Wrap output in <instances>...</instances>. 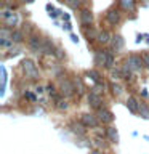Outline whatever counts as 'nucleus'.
I'll use <instances>...</instances> for the list:
<instances>
[{"label": "nucleus", "mask_w": 149, "mask_h": 154, "mask_svg": "<svg viewBox=\"0 0 149 154\" xmlns=\"http://www.w3.org/2000/svg\"><path fill=\"white\" fill-rule=\"evenodd\" d=\"M127 64H128V67H130L133 72L141 71L143 67H144L143 56H139V55H130V56L127 58Z\"/></svg>", "instance_id": "obj_1"}, {"label": "nucleus", "mask_w": 149, "mask_h": 154, "mask_svg": "<svg viewBox=\"0 0 149 154\" xmlns=\"http://www.w3.org/2000/svg\"><path fill=\"white\" fill-rule=\"evenodd\" d=\"M13 40H11V38H0V47H2V48H8V47H11L13 45Z\"/></svg>", "instance_id": "obj_25"}, {"label": "nucleus", "mask_w": 149, "mask_h": 154, "mask_svg": "<svg viewBox=\"0 0 149 154\" xmlns=\"http://www.w3.org/2000/svg\"><path fill=\"white\" fill-rule=\"evenodd\" d=\"M96 117L99 119L101 124H111V122L114 120L112 112H111V111H108V109H104V108H99V109H98V112H96Z\"/></svg>", "instance_id": "obj_5"}, {"label": "nucleus", "mask_w": 149, "mask_h": 154, "mask_svg": "<svg viewBox=\"0 0 149 154\" xmlns=\"http://www.w3.org/2000/svg\"><path fill=\"white\" fill-rule=\"evenodd\" d=\"M127 108L132 111V112H138L139 103L136 101V98H133V96H128V98H127Z\"/></svg>", "instance_id": "obj_13"}, {"label": "nucleus", "mask_w": 149, "mask_h": 154, "mask_svg": "<svg viewBox=\"0 0 149 154\" xmlns=\"http://www.w3.org/2000/svg\"><path fill=\"white\" fill-rule=\"evenodd\" d=\"M11 14H13V10H2V14H0V16H2L3 21H7Z\"/></svg>", "instance_id": "obj_28"}, {"label": "nucleus", "mask_w": 149, "mask_h": 154, "mask_svg": "<svg viewBox=\"0 0 149 154\" xmlns=\"http://www.w3.org/2000/svg\"><path fill=\"white\" fill-rule=\"evenodd\" d=\"M98 34H99V32H96L95 29H91V27H90V29H88V27H85V35L88 37V42H90V40H93V38H98Z\"/></svg>", "instance_id": "obj_20"}, {"label": "nucleus", "mask_w": 149, "mask_h": 154, "mask_svg": "<svg viewBox=\"0 0 149 154\" xmlns=\"http://www.w3.org/2000/svg\"><path fill=\"white\" fill-rule=\"evenodd\" d=\"M61 2H66V0H61Z\"/></svg>", "instance_id": "obj_37"}, {"label": "nucleus", "mask_w": 149, "mask_h": 154, "mask_svg": "<svg viewBox=\"0 0 149 154\" xmlns=\"http://www.w3.org/2000/svg\"><path fill=\"white\" fill-rule=\"evenodd\" d=\"M66 3H67V7H71L72 10L80 8V0H66Z\"/></svg>", "instance_id": "obj_24"}, {"label": "nucleus", "mask_w": 149, "mask_h": 154, "mask_svg": "<svg viewBox=\"0 0 149 154\" xmlns=\"http://www.w3.org/2000/svg\"><path fill=\"white\" fill-rule=\"evenodd\" d=\"M59 91L62 96H72L74 95V85L69 79H61L59 82Z\"/></svg>", "instance_id": "obj_3"}, {"label": "nucleus", "mask_w": 149, "mask_h": 154, "mask_svg": "<svg viewBox=\"0 0 149 154\" xmlns=\"http://www.w3.org/2000/svg\"><path fill=\"white\" fill-rule=\"evenodd\" d=\"M67 106H69V104H67L64 100H56V108L59 109V111H64V109H67Z\"/></svg>", "instance_id": "obj_26"}, {"label": "nucleus", "mask_w": 149, "mask_h": 154, "mask_svg": "<svg viewBox=\"0 0 149 154\" xmlns=\"http://www.w3.org/2000/svg\"><path fill=\"white\" fill-rule=\"evenodd\" d=\"M13 31H10V27H2L0 29V38H11Z\"/></svg>", "instance_id": "obj_23"}, {"label": "nucleus", "mask_w": 149, "mask_h": 154, "mask_svg": "<svg viewBox=\"0 0 149 154\" xmlns=\"http://www.w3.org/2000/svg\"><path fill=\"white\" fill-rule=\"evenodd\" d=\"M112 66H114V55H112V51L109 53V58H108V64H106V67L108 69H112Z\"/></svg>", "instance_id": "obj_31"}, {"label": "nucleus", "mask_w": 149, "mask_h": 154, "mask_svg": "<svg viewBox=\"0 0 149 154\" xmlns=\"http://www.w3.org/2000/svg\"><path fill=\"white\" fill-rule=\"evenodd\" d=\"M143 61H144V66L149 69V53H144L143 55Z\"/></svg>", "instance_id": "obj_33"}, {"label": "nucleus", "mask_w": 149, "mask_h": 154, "mask_svg": "<svg viewBox=\"0 0 149 154\" xmlns=\"http://www.w3.org/2000/svg\"><path fill=\"white\" fill-rule=\"evenodd\" d=\"M80 122L85 125V127H91V128H96L99 125V119L93 114H82L80 117Z\"/></svg>", "instance_id": "obj_4"}, {"label": "nucleus", "mask_w": 149, "mask_h": 154, "mask_svg": "<svg viewBox=\"0 0 149 154\" xmlns=\"http://www.w3.org/2000/svg\"><path fill=\"white\" fill-rule=\"evenodd\" d=\"M56 56H58V58H62V56H64V55H62V50H56Z\"/></svg>", "instance_id": "obj_34"}, {"label": "nucleus", "mask_w": 149, "mask_h": 154, "mask_svg": "<svg viewBox=\"0 0 149 154\" xmlns=\"http://www.w3.org/2000/svg\"><path fill=\"white\" fill-rule=\"evenodd\" d=\"M109 50H101V51H96V56H95V64L98 66H104L108 64V58H109Z\"/></svg>", "instance_id": "obj_6"}, {"label": "nucleus", "mask_w": 149, "mask_h": 154, "mask_svg": "<svg viewBox=\"0 0 149 154\" xmlns=\"http://www.w3.org/2000/svg\"><path fill=\"white\" fill-rule=\"evenodd\" d=\"M23 38H24V35H23L21 31H13V34H11V40H13L14 43H21Z\"/></svg>", "instance_id": "obj_19"}, {"label": "nucleus", "mask_w": 149, "mask_h": 154, "mask_svg": "<svg viewBox=\"0 0 149 154\" xmlns=\"http://www.w3.org/2000/svg\"><path fill=\"white\" fill-rule=\"evenodd\" d=\"M23 2H26V3H32L34 0H23Z\"/></svg>", "instance_id": "obj_35"}, {"label": "nucleus", "mask_w": 149, "mask_h": 154, "mask_svg": "<svg viewBox=\"0 0 149 154\" xmlns=\"http://www.w3.org/2000/svg\"><path fill=\"white\" fill-rule=\"evenodd\" d=\"M5 24H7V26L8 27H14V26H16V24H18V16H16V13H13L11 14V16H10L8 19H7V21H5Z\"/></svg>", "instance_id": "obj_21"}, {"label": "nucleus", "mask_w": 149, "mask_h": 154, "mask_svg": "<svg viewBox=\"0 0 149 154\" xmlns=\"http://www.w3.org/2000/svg\"><path fill=\"white\" fill-rule=\"evenodd\" d=\"M111 47H112V51L122 50V47H123V38L120 37V35H114L112 38H111Z\"/></svg>", "instance_id": "obj_11"}, {"label": "nucleus", "mask_w": 149, "mask_h": 154, "mask_svg": "<svg viewBox=\"0 0 149 154\" xmlns=\"http://www.w3.org/2000/svg\"><path fill=\"white\" fill-rule=\"evenodd\" d=\"M21 64H23V71L26 72V75H27V77H31V79H35V77L38 75L37 67H35V64H34L31 60H24Z\"/></svg>", "instance_id": "obj_2"}, {"label": "nucleus", "mask_w": 149, "mask_h": 154, "mask_svg": "<svg viewBox=\"0 0 149 154\" xmlns=\"http://www.w3.org/2000/svg\"><path fill=\"white\" fill-rule=\"evenodd\" d=\"M106 137H108L109 141H112V143H117L119 141V133H117V128L115 127H108L106 128Z\"/></svg>", "instance_id": "obj_10"}, {"label": "nucleus", "mask_w": 149, "mask_h": 154, "mask_svg": "<svg viewBox=\"0 0 149 154\" xmlns=\"http://www.w3.org/2000/svg\"><path fill=\"white\" fill-rule=\"evenodd\" d=\"M120 5L125 11H133L135 10V0H120Z\"/></svg>", "instance_id": "obj_15"}, {"label": "nucleus", "mask_w": 149, "mask_h": 154, "mask_svg": "<svg viewBox=\"0 0 149 154\" xmlns=\"http://www.w3.org/2000/svg\"><path fill=\"white\" fill-rule=\"evenodd\" d=\"M91 154H103V152H99V151H93Z\"/></svg>", "instance_id": "obj_36"}, {"label": "nucleus", "mask_w": 149, "mask_h": 154, "mask_svg": "<svg viewBox=\"0 0 149 154\" xmlns=\"http://www.w3.org/2000/svg\"><path fill=\"white\" fill-rule=\"evenodd\" d=\"M85 125L84 124H79V122H72V125H71V128H72V132L74 133H77V135H84L85 133Z\"/></svg>", "instance_id": "obj_16"}, {"label": "nucleus", "mask_w": 149, "mask_h": 154, "mask_svg": "<svg viewBox=\"0 0 149 154\" xmlns=\"http://www.w3.org/2000/svg\"><path fill=\"white\" fill-rule=\"evenodd\" d=\"M120 71H122V77H123V79H127V80H130V79H132V74H133V71L128 67V64H123V66H122V69H120Z\"/></svg>", "instance_id": "obj_18"}, {"label": "nucleus", "mask_w": 149, "mask_h": 154, "mask_svg": "<svg viewBox=\"0 0 149 154\" xmlns=\"http://www.w3.org/2000/svg\"><path fill=\"white\" fill-rule=\"evenodd\" d=\"M88 75H91V79H93V80H96V82L99 80V74H98L96 71H90V72H88Z\"/></svg>", "instance_id": "obj_32"}, {"label": "nucleus", "mask_w": 149, "mask_h": 154, "mask_svg": "<svg viewBox=\"0 0 149 154\" xmlns=\"http://www.w3.org/2000/svg\"><path fill=\"white\" fill-rule=\"evenodd\" d=\"M91 21H93V14L90 13V10H82L80 11V23L82 24H91Z\"/></svg>", "instance_id": "obj_12"}, {"label": "nucleus", "mask_w": 149, "mask_h": 154, "mask_svg": "<svg viewBox=\"0 0 149 154\" xmlns=\"http://www.w3.org/2000/svg\"><path fill=\"white\" fill-rule=\"evenodd\" d=\"M122 91H123V88H122V87H120L119 84H112V93L114 95H122Z\"/></svg>", "instance_id": "obj_27"}, {"label": "nucleus", "mask_w": 149, "mask_h": 154, "mask_svg": "<svg viewBox=\"0 0 149 154\" xmlns=\"http://www.w3.org/2000/svg\"><path fill=\"white\" fill-rule=\"evenodd\" d=\"M42 53H55L53 51V43L50 40H47V38H43V43H42Z\"/></svg>", "instance_id": "obj_17"}, {"label": "nucleus", "mask_w": 149, "mask_h": 154, "mask_svg": "<svg viewBox=\"0 0 149 154\" xmlns=\"http://www.w3.org/2000/svg\"><path fill=\"white\" fill-rule=\"evenodd\" d=\"M106 19H108L111 24H117L120 21V11H119V10H115V8L109 10V11L106 13Z\"/></svg>", "instance_id": "obj_9"}, {"label": "nucleus", "mask_w": 149, "mask_h": 154, "mask_svg": "<svg viewBox=\"0 0 149 154\" xmlns=\"http://www.w3.org/2000/svg\"><path fill=\"white\" fill-rule=\"evenodd\" d=\"M111 77H112L114 80H119L120 77H122V71H119V69L114 71V69H112V71H111Z\"/></svg>", "instance_id": "obj_30"}, {"label": "nucleus", "mask_w": 149, "mask_h": 154, "mask_svg": "<svg viewBox=\"0 0 149 154\" xmlns=\"http://www.w3.org/2000/svg\"><path fill=\"white\" fill-rule=\"evenodd\" d=\"M138 112L143 116L144 119H149V108L146 104H143V103H139V108H138Z\"/></svg>", "instance_id": "obj_22"}, {"label": "nucleus", "mask_w": 149, "mask_h": 154, "mask_svg": "<svg viewBox=\"0 0 149 154\" xmlns=\"http://www.w3.org/2000/svg\"><path fill=\"white\" fill-rule=\"evenodd\" d=\"M47 91H48V93H50L51 96H53V98H55V100H58V96H56V88H55V85H48L47 87Z\"/></svg>", "instance_id": "obj_29"}, {"label": "nucleus", "mask_w": 149, "mask_h": 154, "mask_svg": "<svg viewBox=\"0 0 149 154\" xmlns=\"http://www.w3.org/2000/svg\"><path fill=\"white\" fill-rule=\"evenodd\" d=\"M88 104L91 106V108H95V109H99V108H103V98L96 93V91H91V93L88 95Z\"/></svg>", "instance_id": "obj_7"}, {"label": "nucleus", "mask_w": 149, "mask_h": 154, "mask_svg": "<svg viewBox=\"0 0 149 154\" xmlns=\"http://www.w3.org/2000/svg\"><path fill=\"white\" fill-rule=\"evenodd\" d=\"M111 38H112V37L109 35V32L103 31V32L98 34V38H96V40H98L101 45H108V43H111Z\"/></svg>", "instance_id": "obj_14"}, {"label": "nucleus", "mask_w": 149, "mask_h": 154, "mask_svg": "<svg viewBox=\"0 0 149 154\" xmlns=\"http://www.w3.org/2000/svg\"><path fill=\"white\" fill-rule=\"evenodd\" d=\"M42 43H43V38L37 37V35H31L29 37V47L35 51H40L42 50Z\"/></svg>", "instance_id": "obj_8"}]
</instances>
